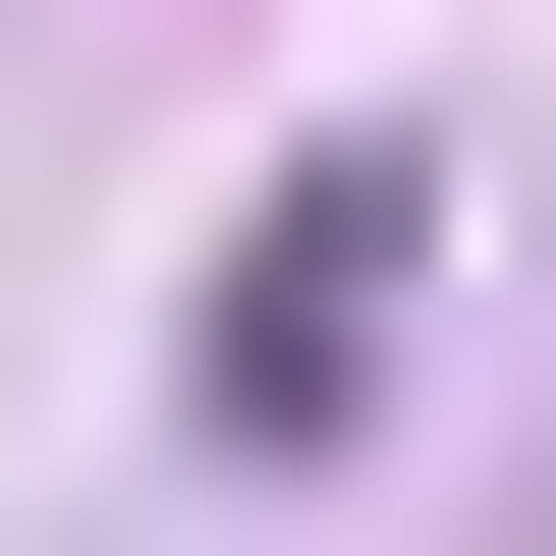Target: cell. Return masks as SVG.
<instances>
[{
	"label": "cell",
	"mask_w": 556,
	"mask_h": 556,
	"mask_svg": "<svg viewBox=\"0 0 556 556\" xmlns=\"http://www.w3.org/2000/svg\"><path fill=\"white\" fill-rule=\"evenodd\" d=\"M390 278H445V167L334 112V167H278V223H223V445H390Z\"/></svg>",
	"instance_id": "6da1fadb"
}]
</instances>
